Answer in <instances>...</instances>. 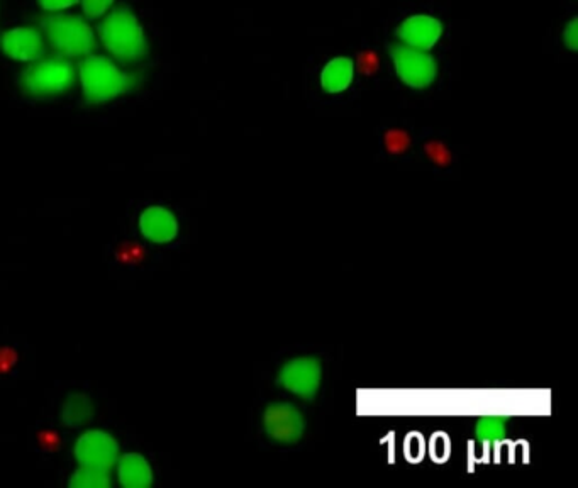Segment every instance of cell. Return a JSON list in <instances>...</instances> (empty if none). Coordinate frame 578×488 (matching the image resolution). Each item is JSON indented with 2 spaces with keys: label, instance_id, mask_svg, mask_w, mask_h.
<instances>
[{
  "label": "cell",
  "instance_id": "6da1fadb",
  "mask_svg": "<svg viewBox=\"0 0 578 488\" xmlns=\"http://www.w3.org/2000/svg\"><path fill=\"white\" fill-rule=\"evenodd\" d=\"M336 358L316 344H294L277 351L262 368L267 394L294 400L317 411L333 389Z\"/></svg>",
  "mask_w": 578,
  "mask_h": 488
},
{
  "label": "cell",
  "instance_id": "9c48e42d",
  "mask_svg": "<svg viewBox=\"0 0 578 488\" xmlns=\"http://www.w3.org/2000/svg\"><path fill=\"white\" fill-rule=\"evenodd\" d=\"M0 48L12 60L38 61L45 55V39L38 29L21 26L0 36Z\"/></svg>",
  "mask_w": 578,
  "mask_h": 488
},
{
  "label": "cell",
  "instance_id": "5b68a950",
  "mask_svg": "<svg viewBox=\"0 0 578 488\" xmlns=\"http://www.w3.org/2000/svg\"><path fill=\"white\" fill-rule=\"evenodd\" d=\"M41 28L51 48L63 58L89 56L95 48L94 29L84 21V17L53 14L41 17Z\"/></svg>",
  "mask_w": 578,
  "mask_h": 488
},
{
  "label": "cell",
  "instance_id": "5bb4252c",
  "mask_svg": "<svg viewBox=\"0 0 578 488\" xmlns=\"http://www.w3.org/2000/svg\"><path fill=\"white\" fill-rule=\"evenodd\" d=\"M62 419L68 427H78L89 424L92 419V402L84 394H73L68 397L63 405Z\"/></svg>",
  "mask_w": 578,
  "mask_h": 488
},
{
  "label": "cell",
  "instance_id": "30bf717a",
  "mask_svg": "<svg viewBox=\"0 0 578 488\" xmlns=\"http://www.w3.org/2000/svg\"><path fill=\"white\" fill-rule=\"evenodd\" d=\"M443 34V24L431 16H411L397 29L404 45L414 50H431Z\"/></svg>",
  "mask_w": 578,
  "mask_h": 488
},
{
  "label": "cell",
  "instance_id": "2e32d148",
  "mask_svg": "<svg viewBox=\"0 0 578 488\" xmlns=\"http://www.w3.org/2000/svg\"><path fill=\"white\" fill-rule=\"evenodd\" d=\"M384 150L392 156L406 155L411 150L412 136L409 131L402 128H390L382 136Z\"/></svg>",
  "mask_w": 578,
  "mask_h": 488
},
{
  "label": "cell",
  "instance_id": "52a82bcc",
  "mask_svg": "<svg viewBox=\"0 0 578 488\" xmlns=\"http://www.w3.org/2000/svg\"><path fill=\"white\" fill-rule=\"evenodd\" d=\"M395 72L402 82L411 89H426L436 78V61L424 51L414 50L406 45L390 46Z\"/></svg>",
  "mask_w": 578,
  "mask_h": 488
},
{
  "label": "cell",
  "instance_id": "ffe728a7",
  "mask_svg": "<svg viewBox=\"0 0 578 488\" xmlns=\"http://www.w3.org/2000/svg\"><path fill=\"white\" fill-rule=\"evenodd\" d=\"M80 0H38L39 6L48 12L65 11L68 7H73Z\"/></svg>",
  "mask_w": 578,
  "mask_h": 488
},
{
  "label": "cell",
  "instance_id": "7a4b0ae2",
  "mask_svg": "<svg viewBox=\"0 0 578 488\" xmlns=\"http://www.w3.org/2000/svg\"><path fill=\"white\" fill-rule=\"evenodd\" d=\"M314 409L294 400L262 394L253 407V434L263 451L294 453L306 450L314 429Z\"/></svg>",
  "mask_w": 578,
  "mask_h": 488
},
{
  "label": "cell",
  "instance_id": "4fadbf2b",
  "mask_svg": "<svg viewBox=\"0 0 578 488\" xmlns=\"http://www.w3.org/2000/svg\"><path fill=\"white\" fill-rule=\"evenodd\" d=\"M353 73L355 68L350 58H334L323 68L321 85L328 94H341L353 82Z\"/></svg>",
  "mask_w": 578,
  "mask_h": 488
},
{
  "label": "cell",
  "instance_id": "7c38bea8",
  "mask_svg": "<svg viewBox=\"0 0 578 488\" xmlns=\"http://www.w3.org/2000/svg\"><path fill=\"white\" fill-rule=\"evenodd\" d=\"M119 482L128 488L150 487L153 483V470L145 456L128 453L119 460L117 465Z\"/></svg>",
  "mask_w": 578,
  "mask_h": 488
},
{
  "label": "cell",
  "instance_id": "44dd1931",
  "mask_svg": "<svg viewBox=\"0 0 578 488\" xmlns=\"http://www.w3.org/2000/svg\"><path fill=\"white\" fill-rule=\"evenodd\" d=\"M358 61H360V70H362L363 73L372 75V73L377 72L378 58L377 56L373 55V53H370V51H367V53H362L360 58H358Z\"/></svg>",
  "mask_w": 578,
  "mask_h": 488
},
{
  "label": "cell",
  "instance_id": "ba28073f",
  "mask_svg": "<svg viewBox=\"0 0 578 488\" xmlns=\"http://www.w3.org/2000/svg\"><path fill=\"white\" fill-rule=\"evenodd\" d=\"M75 456L80 466L109 472L112 466L116 465L119 446L111 434L104 431H89L78 439Z\"/></svg>",
  "mask_w": 578,
  "mask_h": 488
},
{
  "label": "cell",
  "instance_id": "d6986e66",
  "mask_svg": "<svg viewBox=\"0 0 578 488\" xmlns=\"http://www.w3.org/2000/svg\"><path fill=\"white\" fill-rule=\"evenodd\" d=\"M578 19L573 17L572 21L567 24V28L563 31V43L570 51L578 50Z\"/></svg>",
  "mask_w": 578,
  "mask_h": 488
},
{
  "label": "cell",
  "instance_id": "9a60e30c",
  "mask_svg": "<svg viewBox=\"0 0 578 488\" xmlns=\"http://www.w3.org/2000/svg\"><path fill=\"white\" fill-rule=\"evenodd\" d=\"M68 485L72 488H107L111 485V478L102 470L80 466L77 472L73 473Z\"/></svg>",
  "mask_w": 578,
  "mask_h": 488
},
{
  "label": "cell",
  "instance_id": "ac0fdd59",
  "mask_svg": "<svg viewBox=\"0 0 578 488\" xmlns=\"http://www.w3.org/2000/svg\"><path fill=\"white\" fill-rule=\"evenodd\" d=\"M114 0H82V9L87 19H99L106 14Z\"/></svg>",
  "mask_w": 578,
  "mask_h": 488
},
{
  "label": "cell",
  "instance_id": "3957f363",
  "mask_svg": "<svg viewBox=\"0 0 578 488\" xmlns=\"http://www.w3.org/2000/svg\"><path fill=\"white\" fill-rule=\"evenodd\" d=\"M80 80L85 99L90 104L114 100L138 84L136 75L123 72L111 58L101 55H89L80 63Z\"/></svg>",
  "mask_w": 578,
  "mask_h": 488
},
{
  "label": "cell",
  "instance_id": "8fae6325",
  "mask_svg": "<svg viewBox=\"0 0 578 488\" xmlns=\"http://www.w3.org/2000/svg\"><path fill=\"white\" fill-rule=\"evenodd\" d=\"M139 229L151 243H172L178 236L177 217L165 207H148L139 217Z\"/></svg>",
  "mask_w": 578,
  "mask_h": 488
},
{
  "label": "cell",
  "instance_id": "8992f818",
  "mask_svg": "<svg viewBox=\"0 0 578 488\" xmlns=\"http://www.w3.org/2000/svg\"><path fill=\"white\" fill-rule=\"evenodd\" d=\"M75 82V68L72 61L63 56L38 61L28 68L21 77L24 92L33 97H50L72 89Z\"/></svg>",
  "mask_w": 578,
  "mask_h": 488
},
{
  "label": "cell",
  "instance_id": "277c9868",
  "mask_svg": "<svg viewBox=\"0 0 578 488\" xmlns=\"http://www.w3.org/2000/svg\"><path fill=\"white\" fill-rule=\"evenodd\" d=\"M102 45L121 63H138L148 55L145 31L129 9H116L99 26Z\"/></svg>",
  "mask_w": 578,
  "mask_h": 488
},
{
  "label": "cell",
  "instance_id": "e0dca14e",
  "mask_svg": "<svg viewBox=\"0 0 578 488\" xmlns=\"http://www.w3.org/2000/svg\"><path fill=\"white\" fill-rule=\"evenodd\" d=\"M424 156L436 168H448L453 163V153L450 146L441 139H429L423 146Z\"/></svg>",
  "mask_w": 578,
  "mask_h": 488
}]
</instances>
